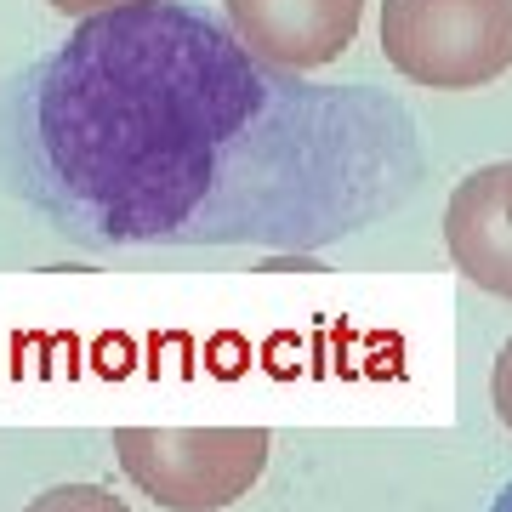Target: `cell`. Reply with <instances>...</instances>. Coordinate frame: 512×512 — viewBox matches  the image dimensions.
I'll use <instances>...</instances> for the list:
<instances>
[{
    "label": "cell",
    "mask_w": 512,
    "mask_h": 512,
    "mask_svg": "<svg viewBox=\"0 0 512 512\" xmlns=\"http://www.w3.org/2000/svg\"><path fill=\"white\" fill-rule=\"evenodd\" d=\"M57 12L69 18H97V12H114V6H131V0H52Z\"/></svg>",
    "instance_id": "cell-8"
},
{
    "label": "cell",
    "mask_w": 512,
    "mask_h": 512,
    "mask_svg": "<svg viewBox=\"0 0 512 512\" xmlns=\"http://www.w3.org/2000/svg\"><path fill=\"white\" fill-rule=\"evenodd\" d=\"M490 404H495V416H501V427L512 433V336H507V348L495 353V370H490Z\"/></svg>",
    "instance_id": "cell-7"
},
{
    "label": "cell",
    "mask_w": 512,
    "mask_h": 512,
    "mask_svg": "<svg viewBox=\"0 0 512 512\" xmlns=\"http://www.w3.org/2000/svg\"><path fill=\"white\" fill-rule=\"evenodd\" d=\"M23 512H131L126 501H114L103 484H57V490L35 495Z\"/></svg>",
    "instance_id": "cell-6"
},
{
    "label": "cell",
    "mask_w": 512,
    "mask_h": 512,
    "mask_svg": "<svg viewBox=\"0 0 512 512\" xmlns=\"http://www.w3.org/2000/svg\"><path fill=\"white\" fill-rule=\"evenodd\" d=\"M382 57L427 92H478L512 69V0H382Z\"/></svg>",
    "instance_id": "cell-3"
},
{
    "label": "cell",
    "mask_w": 512,
    "mask_h": 512,
    "mask_svg": "<svg viewBox=\"0 0 512 512\" xmlns=\"http://www.w3.org/2000/svg\"><path fill=\"white\" fill-rule=\"evenodd\" d=\"M262 427H120L114 456L165 512H222L268 473Z\"/></svg>",
    "instance_id": "cell-2"
},
{
    "label": "cell",
    "mask_w": 512,
    "mask_h": 512,
    "mask_svg": "<svg viewBox=\"0 0 512 512\" xmlns=\"http://www.w3.org/2000/svg\"><path fill=\"white\" fill-rule=\"evenodd\" d=\"M490 512H512V484H507L501 495H495V507H490Z\"/></svg>",
    "instance_id": "cell-9"
},
{
    "label": "cell",
    "mask_w": 512,
    "mask_h": 512,
    "mask_svg": "<svg viewBox=\"0 0 512 512\" xmlns=\"http://www.w3.org/2000/svg\"><path fill=\"white\" fill-rule=\"evenodd\" d=\"M18 188L86 245L308 251L410 200L416 126L387 92L256 63L183 0L80 18L12 92Z\"/></svg>",
    "instance_id": "cell-1"
},
{
    "label": "cell",
    "mask_w": 512,
    "mask_h": 512,
    "mask_svg": "<svg viewBox=\"0 0 512 512\" xmlns=\"http://www.w3.org/2000/svg\"><path fill=\"white\" fill-rule=\"evenodd\" d=\"M444 251L467 285L512 302V160L478 165L444 205Z\"/></svg>",
    "instance_id": "cell-5"
},
{
    "label": "cell",
    "mask_w": 512,
    "mask_h": 512,
    "mask_svg": "<svg viewBox=\"0 0 512 512\" xmlns=\"http://www.w3.org/2000/svg\"><path fill=\"white\" fill-rule=\"evenodd\" d=\"M228 35L268 69L308 74L353 46L365 0H222Z\"/></svg>",
    "instance_id": "cell-4"
}]
</instances>
